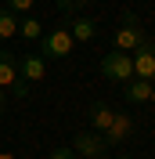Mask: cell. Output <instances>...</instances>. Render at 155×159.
Instances as JSON below:
<instances>
[{"label": "cell", "instance_id": "obj_1", "mask_svg": "<svg viewBox=\"0 0 155 159\" xmlns=\"http://www.w3.org/2000/svg\"><path fill=\"white\" fill-rule=\"evenodd\" d=\"M0 90H4V94H11V98H29V83L22 80L18 58H15L7 47L0 51Z\"/></svg>", "mask_w": 155, "mask_h": 159}, {"label": "cell", "instance_id": "obj_2", "mask_svg": "<svg viewBox=\"0 0 155 159\" xmlns=\"http://www.w3.org/2000/svg\"><path fill=\"white\" fill-rule=\"evenodd\" d=\"M97 69H101L105 80H112V83H126V80H134V58L123 54V51H108Z\"/></svg>", "mask_w": 155, "mask_h": 159}, {"label": "cell", "instance_id": "obj_3", "mask_svg": "<svg viewBox=\"0 0 155 159\" xmlns=\"http://www.w3.org/2000/svg\"><path fill=\"white\" fill-rule=\"evenodd\" d=\"M72 152L83 156V159H105L108 156V141H105V134H97V130H76Z\"/></svg>", "mask_w": 155, "mask_h": 159}, {"label": "cell", "instance_id": "obj_4", "mask_svg": "<svg viewBox=\"0 0 155 159\" xmlns=\"http://www.w3.org/2000/svg\"><path fill=\"white\" fill-rule=\"evenodd\" d=\"M72 47H76V40H72L69 29H51L40 40V58H69Z\"/></svg>", "mask_w": 155, "mask_h": 159}, {"label": "cell", "instance_id": "obj_5", "mask_svg": "<svg viewBox=\"0 0 155 159\" xmlns=\"http://www.w3.org/2000/svg\"><path fill=\"white\" fill-rule=\"evenodd\" d=\"M130 58H134V76L155 83V40H144Z\"/></svg>", "mask_w": 155, "mask_h": 159}, {"label": "cell", "instance_id": "obj_6", "mask_svg": "<svg viewBox=\"0 0 155 159\" xmlns=\"http://www.w3.org/2000/svg\"><path fill=\"white\" fill-rule=\"evenodd\" d=\"M144 40H148V33L141 29V25H119L116 36H112V43H116V51H123V54H134Z\"/></svg>", "mask_w": 155, "mask_h": 159}, {"label": "cell", "instance_id": "obj_7", "mask_svg": "<svg viewBox=\"0 0 155 159\" xmlns=\"http://www.w3.org/2000/svg\"><path fill=\"white\" fill-rule=\"evenodd\" d=\"M126 138H134V119L126 116V112H116L112 127L105 130V141H108V148H112V145H123Z\"/></svg>", "mask_w": 155, "mask_h": 159}, {"label": "cell", "instance_id": "obj_8", "mask_svg": "<svg viewBox=\"0 0 155 159\" xmlns=\"http://www.w3.org/2000/svg\"><path fill=\"white\" fill-rule=\"evenodd\" d=\"M152 87L155 83H148V80H126L123 83V98H126V105H144L148 98H152Z\"/></svg>", "mask_w": 155, "mask_h": 159}, {"label": "cell", "instance_id": "obj_9", "mask_svg": "<svg viewBox=\"0 0 155 159\" xmlns=\"http://www.w3.org/2000/svg\"><path fill=\"white\" fill-rule=\"evenodd\" d=\"M87 116H90V127H94L97 134H105V130L112 127V119H116V112H112V105H108V101H101V98H97L94 105L87 109Z\"/></svg>", "mask_w": 155, "mask_h": 159}, {"label": "cell", "instance_id": "obj_10", "mask_svg": "<svg viewBox=\"0 0 155 159\" xmlns=\"http://www.w3.org/2000/svg\"><path fill=\"white\" fill-rule=\"evenodd\" d=\"M18 72H22L25 83H40V80L47 76V65H43L40 54H25V58H18Z\"/></svg>", "mask_w": 155, "mask_h": 159}, {"label": "cell", "instance_id": "obj_11", "mask_svg": "<svg viewBox=\"0 0 155 159\" xmlns=\"http://www.w3.org/2000/svg\"><path fill=\"white\" fill-rule=\"evenodd\" d=\"M69 33H72L76 43H90V40H97V22L90 18V15H76L72 25H69Z\"/></svg>", "mask_w": 155, "mask_h": 159}, {"label": "cell", "instance_id": "obj_12", "mask_svg": "<svg viewBox=\"0 0 155 159\" xmlns=\"http://www.w3.org/2000/svg\"><path fill=\"white\" fill-rule=\"evenodd\" d=\"M18 36L25 40V43H36V40H43V25H40L36 15H25V18L18 22Z\"/></svg>", "mask_w": 155, "mask_h": 159}, {"label": "cell", "instance_id": "obj_13", "mask_svg": "<svg viewBox=\"0 0 155 159\" xmlns=\"http://www.w3.org/2000/svg\"><path fill=\"white\" fill-rule=\"evenodd\" d=\"M18 15L15 11H7V7H0V40H15L18 36Z\"/></svg>", "mask_w": 155, "mask_h": 159}, {"label": "cell", "instance_id": "obj_14", "mask_svg": "<svg viewBox=\"0 0 155 159\" xmlns=\"http://www.w3.org/2000/svg\"><path fill=\"white\" fill-rule=\"evenodd\" d=\"M33 7H36V0H7V11H15L18 18L33 15Z\"/></svg>", "mask_w": 155, "mask_h": 159}, {"label": "cell", "instance_id": "obj_15", "mask_svg": "<svg viewBox=\"0 0 155 159\" xmlns=\"http://www.w3.org/2000/svg\"><path fill=\"white\" fill-rule=\"evenodd\" d=\"M58 4V11H87L94 0H54Z\"/></svg>", "mask_w": 155, "mask_h": 159}, {"label": "cell", "instance_id": "obj_16", "mask_svg": "<svg viewBox=\"0 0 155 159\" xmlns=\"http://www.w3.org/2000/svg\"><path fill=\"white\" fill-rule=\"evenodd\" d=\"M47 159H79V156H76L72 148H54V152H51Z\"/></svg>", "mask_w": 155, "mask_h": 159}, {"label": "cell", "instance_id": "obj_17", "mask_svg": "<svg viewBox=\"0 0 155 159\" xmlns=\"http://www.w3.org/2000/svg\"><path fill=\"white\" fill-rule=\"evenodd\" d=\"M119 25H141V18H137V11H123V18H119Z\"/></svg>", "mask_w": 155, "mask_h": 159}, {"label": "cell", "instance_id": "obj_18", "mask_svg": "<svg viewBox=\"0 0 155 159\" xmlns=\"http://www.w3.org/2000/svg\"><path fill=\"white\" fill-rule=\"evenodd\" d=\"M4 109H7V94L0 90V116H4Z\"/></svg>", "mask_w": 155, "mask_h": 159}, {"label": "cell", "instance_id": "obj_19", "mask_svg": "<svg viewBox=\"0 0 155 159\" xmlns=\"http://www.w3.org/2000/svg\"><path fill=\"white\" fill-rule=\"evenodd\" d=\"M0 159H18V156H15V152H0Z\"/></svg>", "mask_w": 155, "mask_h": 159}, {"label": "cell", "instance_id": "obj_20", "mask_svg": "<svg viewBox=\"0 0 155 159\" xmlns=\"http://www.w3.org/2000/svg\"><path fill=\"white\" fill-rule=\"evenodd\" d=\"M148 101H152V105H155V87H152V98H148Z\"/></svg>", "mask_w": 155, "mask_h": 159}, {"label": "cell", "instance_id": "obj_21", "mask_svg": "<svg viewBox=\"0 0 155 159\" xmlns=\"http://www.w3.org/2000/svg\"><path fill=\"white\" fill-rule=\"evenodd\" d=\"M116 159H134V156H116Z\"/></svg>", "mask_w": 155, "mask_h": 159}, {"label": "cell", "instance_id": "obj_22", "mask_svg": "<svg viewBox=\"0 0 155 159\" xmlns=\"http://www.w3.org/2000/svg\"><path fill=\"white\" fill-rule=\"evenodd\" d=\"M4 4H7V0H0V7H4Z\"/></svg>", "mask_w": 155, "mask_h": 159}]
</instances>
